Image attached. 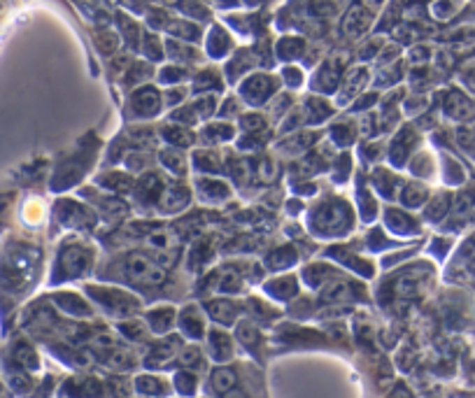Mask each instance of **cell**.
<instances>
[{"instance_id": "obj_40", "label": "cell", "mask_w": 475, "mask_h": 398, "mask_svg": "<svg viewBox=\"0 0 475 398\" xmlns=\"http://www.w3.org/2000/svg\"><path fill=\"white\" fill-rule=\"evenodd\" d=\"M221 398H247V394H244V391H240V389H228L226 394H221Z\"/></svg>"}, {"instance_id": "obj_19", "label": "cell", "mask_w": 475, "mask_h": 398, "mask_svg": "<svg viewBox=\"0 0 475 398\" xmlns=\"http://www.w3.org/2000/svg\"><path fill=\"white\" fill-rule=\"evenodd\" d=\"M335 275V270L331 268V265H326V263H312V265H307V268L303 270V277H305V282L307 286H324L331 282V277Z\"/></svg>"}, {"instance_id": "obj_27", "label": "cell", "mask_w": 475, "mask_h": 398, "mask_svg": "<svg viewBox=\"0 0 475 398\" xmlns=\"http://www.w3.org/2000/svg\"><path fill=\"white\" fill-rule=\"evenodd\" d=\"M177 359L182 363V368H189V370H200L203 366H205V356H203L200 347H196V345L182 347Z\"/></svg>"}, {"instance_id": "obj_13", "label": "cell", "mask_w": 475, "mask_h": 398, "mask_svg": "<svg viewBox=\"0 0 475 398\" xmlns=\"http://www.w3.org/2000/svg\"><path fill=\"white\" fill-rule=\"evenodd\" d=\"M265 293H268L272 300H291L298 293V282L293 275L275 277L265 284Z\"/></svg>"}, {"instance_id": "obj_25", "label": "cell", "mask_w": 475, "mask_h": 398, "mask_svg": "<svg viewBox=\"0 0 475 398\" xmlns=\"http://www.w3.org/2000/svg\"><path fill=\"white\" fill-rule=\"evenodd\" d=\"M238 382L235 373L231 368H214L212 375H210V384H212V389L217 394H226L228 389H233Z\"/></svg>"}, {"instance_id": "obj_21", "label": "cell", "mask_w": 475, "mask_h": 398, "mask_svg": "<svg viewBox=\"0 0 475 398\" xmlns=\"http://www.w3.org/2000/svg\"><path fill=\"white\" fill-rule=\"evenodd\" d=\"M265 263H268V268H272V270L289 268V265L296 263V249H293L291 244H284V247L270 251L268 258H265Z\"/></svg>"}, {"instance_id": "obj_31", "label": "cell", "mask_w": 475, "mask_h": 398, "mask_svg": "<svg viewBox=\"0 0 475 398\" xmlns=\"http://www.w3.org/2000/svg\"><path fill=\"white\" fill-rule=\"evenodd\" d=\"M401 198L405 202V207H419L426 200V186L415 184V182H412V184H408V186L403 189Z\"/></svg>"}, {"instance_id": "obj_36", "label": "cell", "mask_w": 475, "mask_h": 398, "mask_svg": "<svg viewBox=\"0 0 475 398\" xmlns=\"http://www.w3.org/2000/svg\"><path fill=\"white\" fill-rule=\"evenodd\" d=\"M256 177L258 179H261V182H270L272 177H275V163H272V161L270 159H261V161H258V168H256Z\"/></svg>"}, {"instance_id": "obj_22", "label": "cell", "mask_w": 475, "mask_h": 398, "mask_svg": "<svg viewBox=\"0 0 475 398\" xmlns=\"http://www.w3.org/2000/svg\"><path fill=\"white\" fill-rule=\"evenodd\" d=\"M203 142L207 145H217V142H226V140L233 138V126L231 124H207L205 128L200 131Z\"/></svg>"}, {"instance_id": "obj_23", "label": "cell", "mask_w": 475, "mask_h": 398, "mask_svg": "<svg viewBox=\"0 0 475 398\" xmlns=\"http://www.w3.org/2000/svg\"><path fill=\"white\" fill-rule=\"evenodd\" d=\"M159 159H161V163H163V168L168 172H173V175H184L187 172V159H184V154H182V149H177V147L161 152Z\"/></svg>"}, {"instance_id": "obj_38", "label": "cell", "mask_w": 475, "mask_h": 398, "mask_svg": "<svg viewBox=\"0 0 475 398\" xmlns=\"http://www.w3.org/2000/svg\"><path fill=\"white\" fill-rule=\"evenodd\" d=\"M447 202H450V198H443V196H440V198H436V202H431L429 205V212H426V216H429V219H440V216L445 214V207H447Z\"/></svg>"}, {"instance_id": "obj_30", "label": "cell", "mask_w": 475, "mask_h": 398, "mask_svg": "<svg viewBox=\"0 0 475 398\" xmlns=\"http://www.w3.org/2000/svg\"><path fill=\"white\" fill-rule=\"evenodd\" d=\"M56 300H59L61 307H66V310H70L73 314H80V317L91 314V307L84 303L80 296H75V293H61V296H56Z\"/></svg>"}, {"instance_id": "obj_32", "label": "cell", "mask_w": 475, "mask_h": 398, "mask_svg": "<svg viewBox=\"0 0 475 398\" xmlns=\"http://www.w3.org/2000/svg\"><path fill=\"white\" fill-rule=\"evenodd\" d=\"M119 331L124 333V338L129 340H145L147 338V328H145V321H138V319H129V321H122L119 324Z\"/></svg>"}, {"instance_id": "obj_1", "label": "cell", "mask_w": 475, "mask_h": 398, "mask_svg": "<svg viewBox=\"0 0 475 398\" xmlns=\"http://www.w3.org/2000/svg\"><path fill=\"white\" fill-rule=\"evenodd\" d=\"M352 207L340 198H328L319 202L310 212V230L317 235H345L347 230H352Z\"/></svg>"}, {"instance_id": "obj_24", "label": "cell", "mask_w": 475, "mask_h": 398, "mask_svg": "<svg viewBox=\"0 0 475 398\" xmlns=\"http://www.w3.org/2000/svg\"><path fill=\"white\" fill-rule=\"evenodd\" d=\"M387 223H389L391 230H396V233H415V230H417V223L412 221L408 214L401 212V209H396V207L387 209Z\"/></svg>"}, {"instance_id": "obj_4", "label": "cell", "mask_w": 475, "mask_h": 398, "mask_svg": "<svg viewBox=\"0 0 475 398\" xmlns=\"http://www.w3.org/2000/svg\"><path fill=\"white\" fill-rule=\"evenodd\" d=\"M91 261H94V249H89L87 244H68L61 251L59 265L66 277H77L91 268Z\"/></svg>"}, {"instance_id": "obj_33", "label": "cell", "mask_w": 475, "mask_h": 398, "mask_svg": "<svg viewBox=\"0 0 475 398\" xmlns=\"http://www.w3.org/2000/svg\"><path fill=\"white\" fill-rule=\"evenodd\" d=\"M363 77H366V73H363V70H354L352 77H349V80H352V82H347V84H345V89H342V94H340V103L352 101V96L356 94V91L361 89Z\"/></svg>"}, {"instance_id": "obj_41", "label": "cell", "mask_w": 475, "mask_h": 398, "mask_svg": "<svg viewBox=\"0 0 475 398\" xmlns=\"http://www.w3.org/2000/svg\"><path fill=\"white\" fill-rule=\"evenodd\" d=\"M363 3H366V5H370V7H377V5L382 3V0H363Z\"/></svg>"}, {"instance_id": "obj_34", "label": "cell", "mask_w": 475, "mask_h": 398, "mask_svg": "<svg viewBox=\"0 0 475 398\" xmlns=\"http://www.w3.org/2000/svg\"><path fill=\"white\" fill-rule=\"evenodd\" d=\"M312 142H314V138H307V133H298V135H293L289 142H282V149L298 154V152H305Z\"/></svg>"}, {"instance_id": "obj_3", "label": "cell", "mask_w": 475, "mask_h": 398, "mask_svg": "<svg viewBox=\"0 0 475 398\" xmlns=\"http://www.w3.org/2000/svg\"><path fill=\"white\" fill-rule=\"evenodd\" d=\"M89 296H94L96 303H101L105 310L117 317H129L140 307L136 296H131L124 289H115V286H89Z\"/></svg>"}, {"instance_id": "obj_28", "label": "cell", "mask_w": 475, "mask_h": 398, "mask_svg": "<svg viewBox=\"0 0 475 398\" xmlns=\"http://www.w3.org/2000/svg\"><path fill=\"white\" fill-rule=\"evenodd\" d=\"M173 384H175V389H177L182 396H193L196 387H198V375H196L193 370L184 368V370H180V373L175 375Z\"/></svg>"}, {"instance_id": "obj_8", "label": "cell", "mask_w": 475, "mask_h": 398, "mask_svg": "<svg viewBox=\"0 0 475 398\" xmlns=\"http://www.w3.org/2000/svg\"><path fill=\"white\" fill-rule=\"evenodd\" d=\"M207 352L217 363H226L233 356V340L224 328H212L207 333Z\"/></svg>"}, {"instance_id": "obj_6", "label": "cell", "mask_w": 475, "mask_h": 398, "mask_svg": "<svg viewBox=\"0 0 475 398\" xmlns=\"http://www.w3.org/2000/svg\"><path fill=\"white\" fill-rule=\"evenodd\" d=\"M180 331L189 340H200L205 335V314L198 305H187L180 312Z\"/></svg>"}, {"instance_id": "obj_37", "label": "cell", "mask_w": 475, "mask_h": 398, "mask_svg": "<svg viewBox=\"0 0 475 398\" xmlns=\"http://www.w3.org/2000/svg\"><path fill=\"white\" fill-rule=\"evenodd\" d=\"M242 128L247 133H254V131H263L265 128V121L261 115H244L242 117Z\"/></svg>"}, {"instance_id": "obj_5", "label": "cell", "mask_w": 475, "mask_h": 398, "mask_svg": "<svg viewBox=\"0 0 475 398\" xmlns=\"http://www.w3.org/2000/svg\"><path fill=\"white\" fill-rule=\"evenodd\" d=\"M191 202V191L184 184H168L159 196L161 212H180Z\"/></svg>"}, {"instance_id": "obj_14", "label": "cell", "mask_w": 475, "mask_h": 398, "mask_svg": "<svg viewBox=\"0 0 475 398\" xmlns=\"http://www.w3.org/2000/svg\"><path fill=\"white\" fill-rule=\"evenodd\" d=\"M136 391L145 398H159L168 394V382L159 375H138L136 377Z\"/></svg>"}, {"instance_id": "obj_35", "label": "cell", "mask_w": 475, "mask_h": 398, "mask_svg": "<svg viewBox=\"0 0 475 398\" xmlns=\"http://www.w3.org/2000/svg\"><path fill=\"white\" fill-rule=\"evenodd\" d=\"M105 184H108L112 191H119V193H124V191H129L131 189V179L126 177V175H117V172H110L108 177L103 179Z\"/></svg>"}, {"instance_id": "obj_15", "label": "cell", "mask_w": 475, "mask_h": 398, "mask_svg": "<svg viewBox=\"0 0 475 398\" xmlns=\"http://www.w3.org/2000/svg\"><path fill=\"white\" fill-rule=\"evenodd\" d=\"M242 94L249 103H265L272 94V80L270 77H251V80L242 87Z\"/></svg>"}, {"instance_id": "obj_17", "label": "cell", "mask_w": 475, "mask_h": 398, "mask_svg": "<svg viewBox=\"0 0 475 398\" xmlns=\"http://www.w3.org/2000/svg\"><path fill=\"white\" fill-rule=\"evenodd\" d=\"M103 354H105L103 361L115 370H131L133 366H136V356H133L131 352H126V349H122V347H117V345L103 349Z\"/></svg>"}, {"instance_id": "obj_12", "label": "cell", "mask_w": 475, "mask_h": 398, "mask_svg": "<svg viewBox=\"0 0 475 398\" xmlns=\"http://www.w3.org/2000/svg\"><path fill=\"white\" fill-rule=\"evenodd\" d=\"M131 108H133V112H136L138 117H154L161 110L159 94H156V91H152V89L138 91V94L131 98Z\"/></svg>"}, {"instance_id": "obj_2", "label": "cell", "mask_w": 475, "mask_h": 398, "mask_svg": "<svg viewBox=\"0 0 475 398\" xmlns=\"http://www.w3.org/2000/svg\"><path fill=\"white\" fill-rule=\"evenodd\" d=\"M122 275L140 286H161L168 279L163 265L140 251H131L122 258Z\"/></svg>"}, {"instance_id": "obj_7", "label": "cell", "mask_w": 475, "mask_h": 398, "mask_svg": "<svg viewBox=\"0 0 475 398\" xmlns=\"http://www.w3.org/2000/svg\"><path fill=\"white\" fill-rule=\"evenodd\" d=\"M180 349H182V340L177 338V335H168V338L159 340L156 345H152L149 356H147V363L161 368V366H166V363H170L173 359H177Z\"/></svg>"}, {"instance_id": "obj_39", "label": "cell", "mask_w": 475, "mask_h": 398, "mask_svg": "<svg viewBox=\"0 0 475 398\" xmlns=\"http://www.w3.org/2000/svg\"><path fill=\"white\" fill-rule=\"evenodd\" d=\"M389 398H412V391L405 387V384H398V387L389 394Z\"/></svg>"}, {"instance_id": "obj_26", "label": "cell", "mask_w": 475, "mask_h": 398, "mask_svg": "<svg viewBox=\"0 0 475 398\" xmlns=\"http://www.w3.org/2000/svg\"><path fill=\"white\" fill-rule=\"evenodd\" d=\"M193 165L198 168L200 172H205V175L219 172V168H221V156H219L217 152H196V154H193Z\"/></svg>"}, {"instance_id": "obj_29", "label": "cell", "mask_w": 475, "mask_h": 398, "mask_svg": "<svg viewBox=\"0 0 475 398\" xmlns=\"http://www.w3.org/2000/svg\"><path fill=\"white\" fill-rule=\"evenodd\" d=\"M161 133H163V138L173 147H177V149H182V147H189L193 142V133L187 131V128H182V126H166Z\"/></svg>"}, {"instance_id": "obj_16", "label": "cell", "mask_w": 475, "mask_h": 398, "mask_svg": "<svg viewBox=\"0 0 475 398\" xmlns=\"http://www.w3.org/2000/svg\"><path fill=\"white\" fill-rule=\"evenodd\" d=\"M235 335H238V340H240L242 345L247 347L254 356H256V352L261 354L263 338H261V333H258V328L254 324H249V321H240V324H238Z\"/></svg>"}, {"instance_id": "obj_20", "label": "cell", "mask_w": 475, "mask_h": 398, "mask_svg": "<svg viewBox=\"0 0 475 398\" xmlns=\"http://www.w3.org/2000/svg\"><path fill=\"white\" fill-rule=\"evenodd\" d=\"M198 189L203 193V198L205 200H212V202H219V200H226L231 196V189L228 184H224V182H217V179H207V177H198Z\"/></svg>"}, {"instance_id": "obj_9", "label": "cell", "mask_w": 475, "mask_h": 398, "mask_svg": "<svg viewBox=\"0 0 475 398\" xmlns=\"http://www.w3.org/2000/svg\"><path fill=\"white\" fill-rule=\"evenodd\" d=\"M145 321H147V326H149L152 333L163 335V333L170 331V328L175 326V321H177V317H175V307H170V305L152 307V310H147Z\"/></svg>"}, {"instance_id": "obj_11", "label": "cell", "mask_w": 475, "mask_h": 398, "mask_svg": "<svg viewBox=\"0 0 475 398\" xmlns=\"http://www.w3.org/2000/svg\"><path fill=\"white\" fill-rule=\"evenodd\" d=\"M205 310H207L210 317L217 321V324L228 326V324H235L240 307H238L233 300H228V298H214V300H207Z\"/></svg>"}, {"instance_id": "obj_18", "label": "cell", "mask_w": 475, "mask_h": 398, "mask_svg": "<svg viewBox=\"0 0 475 398\" xmlns=\"http://www.w3.org/2000/svg\"><path fill=\"white\" fill-rule=\"evenodd\" d=\"M214 291L219 293H238L242 291V275L233 268H224L221 272H217V282Z\"/></svg>"}, {"instance_id": "obj_10", "label": "cell", "mask_w": 475, "mask_h": 398, "mask_svg": "<svg viewBox=\"0 0 475 398\" xmlns=\"http://www.w3.org/2000/svg\"><path fill=\"white\" fill-rule=\"evenodd\" d=\"M356 296H359V286L347 279H333V282L324 284V291H321L324 303H349Z\"/></svg>"}]
</instances>
